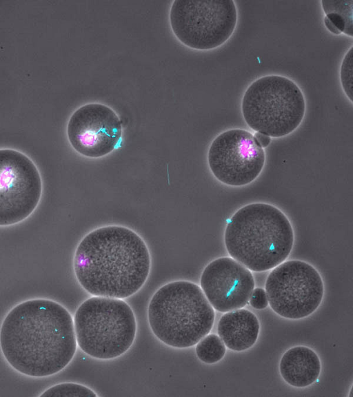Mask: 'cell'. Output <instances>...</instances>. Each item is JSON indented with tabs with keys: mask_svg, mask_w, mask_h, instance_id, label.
Returning <instances> with one entry per match:
<instances>
[{
	"mask_svg": "<svg viewBox=\"0 0 353 397\" xmlns=\"http://www.w3.org/2000/svg\"><path fill=\"white\" fill-rule=\"evenodd\" d=\"M199 283L211 306L221 313L244 307L255 285L252 272L230 256L210 262L204 267Z\"/></svg>",
	"mask_w": 353,
	"mask_h": 397,
	"instance_id": "7c38bea8",
	"label": "cell"
},
{
	"mask_svg": "<svg viewBox=\"0 0 353 397\" xmlns=\"http://www.w3.org/2000/svg\"><path fill=\"white\" fill-rule=\"evenodd\" d=\"M121 121L110 107L89 103L76 109L66 125L72 147L92 159L105 156L118 148L122 141Z\"/></svg>",
	"mask_w": 353,
	"mask_h": 397,
	"instance_id": "8fae6325",
	"label": "cell"
},
{
	"mask_svg": "<svg viewBox=\"0 0 353 397\" xmlns=\"http://www.w3.org/2000/svg\"><path fill=\"white\" fill-rule=\"evenodd\" d=\"M43 192L34 162L13 148H0V227L18 224L38 207Z\"/></svg>",
	"mask_w": 353,
	"mask_h": 397,
	"instance_id": "9c48e42d",
	"label": "cell"
},
{
	"mask_svg": "<svg viewBox=\"0 0 353 397\" xmlns=\"http://www.w3.org/2000/svg\"><path fill=\"white\" fill-rule=\"evenodd\" d=\"M39 396L97 397L98 394L85 385L74 382H63L48 387Z\"/></svg>",
	"mask_w": 353,
	"mask_h": 397,
	"instance_id": "e0dca14e",
	"label": "cell"
},
{
	"mask_svg": "<svg viewBox=\"0 0 353 397\" xmlns=\"http://www.w3.org/2000/svg\"><path fill=\"white\" fill-rule=\"evenodd\" d=\"M72 317L77 347L92 358H117L134 342L136 316L124 299L91 296Z\"/></svg>",
	"mask_w": 353,
	"mask_h": 397,
	"instance_id": "5b68a950",
	"label": "cell"
},
{
	"mask_svg": "<svg viewBox=\"0 0 353 397\" xmlns=\"http://www.w3.org/2000/svg\"><path fill=\"white\" fill-rule=\"evenodd\" d=\"M216 331L226 347L243 352L256 343L260 323L253 312L241 308L224 313L217 323Z\"/></svg>",
	"mask_w": 353,
	"mask_h": 397,
	"instance_id": "4fadbf2b",
	"label": "cell"
},
{
	"mask_svg": "<svg viewBox=\"0 0 353 397\" xmlns=\"http://www.w3.org/2000/svg\"><path fill=\"white\" fill-rule=\"evenodd\" d=\"M248 302L256 309L266 308L269 304L265 289L262 287L254 288Z\"/></svg>",
	"mask_w": 353,
	"mask_h": 397,
	"instance_id": "d6986e66",
	"label": "cell"
},
{
	"mask_svg": "<svg viewBox=\"0 0 353 397\" xmlns=\"http://www.w3.org/2000/svg\"><path fill=\"white\" fill-rule=\"evenodd\" d=\"M253 135L258 144L262 148L267 147L271 142V137L265 134L255 132Z\"/></svg>",
	"mask_w": 353,
	"mask_h": 397,
	"instance_id": "ffe728a7",
	"label": "cell"
},
{
	"mask_svg": "<svg viewBox=\"0 0 353 397\" xmlns=\"http://www.w3.org/2000/svg\"><path fill=\"white\" fill-rule=\"evenodd\" d=\"M208 164L221 183L243 187L254 181L265 163V152L252 133L241 128L222 132L211 142Z\"/></svg>",
	"mask_w": 353,
	"mask_h": 397,
	"instance_id": "30bf717a",
	"label": "cell"
},
{
	"mask_svg": "<svg viewBox=\"0 0 353 397\" xmlns=\"http://www.w3.org/2000/svg\"><path fill=\"white\" fill-rule=\"evenodd\" d=\"M77 349L73 317L60 303L33 298L13 306L0 325V350L14 371L34 378L63 371Z\"/></svg>",
	"mask_w": 353,
	"mask_h": 397,
	"instance_id": "6da1fadb",
	"label": "cell"
},
{
	"mask_svg": "<svg viewBox=\"0 0 353 397\" xmlns=\"http://www.w3.org/2000/svg\"><path fill=\"white\" fill-rule=\"evenodd\" d=\"M147 318L151 332L160 342L186 349L210 332L215 312L200 286L179 280L155 291L148 303Z\"/></svg>",
	"mask_w": 353,
	"mask_h": 397,
	"instance_id": "277c9868",
	"label": "cell"
},
{
	"mask_svg": "<svg viewBox=\"0 0 353 397\" xmlns=\"http://www.w3.org/2000/svg\"><path fill=\"white\" fill-rule=\"evenodd\" d=\"M305 99L300 87L291 79L268 74L253 81L241 101L246 124L256 132L281 138L294 132L305 114Z\"/></svg>",
	"mask_w": 353,
	"mask_h": 397,
	"instance_id": "8992f818",
	"label": "cell"
},
{
	"mask_svg": "<svg viewBox=\"0 0 353 397\" xmlns=\"http://www.w3.org/2000/svg\"><path fill=\"white\" fill-rule=\"evenodd\" d=\"M325 14L324 23L335 34L343 33L352 37V0L321 1Z\"/></svg>",
	"mask_w": 353,
	"mask_h": 397,
	"instance_id": "9a60e30c",
	"label": "cell"
},
{
	"mask_svg": "<svg viewBox=\"0 0 353 397\" xmlns=\"http://www.w3.org/2000/svg\"><path fill=\"white\" fill-rule=\"evenodd\" d=\"M169 21L173 34L184 45L210 50L233 34L238 11L233 0H174Z\"/></svg>",
	"mask_w": 353,
	"mask_h": 397,
	"instance_id": "52a82bcc",
	"label": "cell"
},
{
	"mask_svg": "<svg viewBox=\"0 0 353 397\" xmlns=\"http://www.w3.org/2000/svg\"><path fill=\"white\" fill-rule=\"evenodd\" d=\"M339 77L343 90L350 102L352 103V46L343 58Z\"/></svg>",
	"mask_w": 353,
	"mask_h": 397,
	"instance_id": "ac0fdd59",
	"label": "cell"
},
{
	"mask_svg": "<svg viewBox=\"0 0 353 397\" xmlns=\"http://www.w3.org/2000/svg\"><path fill=\"white\" fill-rule=\"evenodd\" d=\"M282 378L292 387L304 388L315 383L321 374V360L312 348L297 345L286 350L279 361Z\"/></svg>",
	"mask_w": 353,
	"mask_h": 397,
	"instance_id": "5bb4252c",
	"label": "cell"
},
{
	"mask_svg": "<svg viewBox=\"0 0 353 397\" xmlns=\"http://www.w3.org/2000/svg\"><path fill=\"white\" fill-rule=\"evenodd\" d=\"M268 304L279 316L299 320L312 314L325 292L323 278L310 263L286 260L271 269L265 283Z\"/></svg>",
	"mask_w": 353,
	"mask_h": 397,
	"instance_id": "ba28073f",
	"label": "cell"
},
{
	"mask_svg": "<svg viewBox=\"0 0 353 397\" xmlns=\"http://www.w3.org/2000/svg\"><path fill=\"white\" fill-rule=\"evenodd\" d=\"M152 259L143 238L126 226L108 225L92 230L78 243L73 270L80 286L91 296L125 299L146 283Z\"/></svg>",
	"mask_w": 353,
	"mask_h": 397,
	"instance_id": "7a4b0ae2",
	"label": "cell"
},
{
	"mask_svg": "<svg viewBox=\"0 0 353 397\" xmlns=\"http://www.w3.org/2000/svg\"><path fill=\"white\" fill-rule=\"evenodd\" d=\"M195 353L199 360L211 365L225 356L226 347L218 335L209 333L195 345Z\"/></svg>",
	"mask_w": 353,
	"mask_h": 397,
	"instance_id": "2e32d148",
	"label": "cell"
},
{
	"mask_svg": "<svg viewBox=\"0 0 353 397\" xmlns=\"http://www.w3.org/2000/svg\"><path fill=\"white\" fill-rule=\"evenodd\" d=\"M223 239L230 257L251 272H263L286 261L293 249L294 233L281 210L270 203L254 202L232 215Z\"/></svg>",
	"mask_w": 353,
	"mask_h": 397,
	"instance_id": "3957f363",
	"label": "cell"
}]
</instances>
